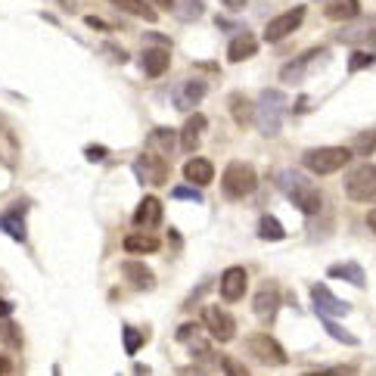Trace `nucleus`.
I'll return each instance as SVG.
<instances>
[{"label": "nucleus", "mask_w": 376, "mask_h": 376, "mask_svg": "<svg viewBox=\"0 0 376 376\" xmlns=\"http://www.w3.org/2000/svg\"><path fill=\"white\" fill-rule=\"evenodd\" d=\"M280 190H283V196L302 212V215H318L320 205H323L320 190L308 181L302 171H283V174H280Z\"/></svg>", "instance_id": "1"}, {"label": "nucleus", "mask_w": 376, "mask_h": 376, "mask_svg": "<svg viewBox=\"0 0 376 376\" xmlns=\"http://www.w3.org/2000/svg\"><path fill=\"white\" fill-rule=\"evenodd\" d=\"M289 113V97L277 88H268L261 90L258 97V106H255V125L264 137H277L283 131V118Z\"/></svg>", "instance_id": "2"}, {"label": "nucleus", "mask_w": 376, "mask_h": 376, "mask_svg": "<svg viewBox=\"0 0 376 376\" xmlns=\"http://www.w3.org/2000/svg\"><path fill=\"white\" fill-rule=\"evenodd\" d=\"M355 150L352 147H314L302 152V165L311 171V174H336L339 168H345L352 162Z\"/></svg>", "instance_id": "3"}, {"label": "nucleus", "mask_w": 376, "mask_h": 376, "mask_svg": "<svg viewBox=\"0 0 376 376\" xmlns=\"http://www.w3.org/2000/svg\"><path fill=\"white\" fill-rule=\"evenodd\" d=\"M255 187H258V174L246 162H230L224 168V174H221V193L227 199H246Z\"/></svg>", "instance_id": "4"}, {"label": "nucleus", "mask_w": 376, "mask_h": 376, "mask_svg": "<svg viewBox=\"0 0 376 376\" xmlns=\"http://www.w3.org/2000/svg\"><path fill=\"white\" fill-rule=\"evenodd\" d=\"M345 196L352 202H376V165H357L345 174Z\"/></svg>", "instance_id": "5"}, {"label": "nucleus", "mask_w": 376, "mask_h": 376, "mask_svg": "<svg viewBox=\"0 0 376 376\" xmlns=\"http://www.w3.org/2000/svg\"><path fill=\"white\" fill-rule=\"evenodd\" d=\"M202 327L209 330V336L215 342H234L236 336V320L227 308L221 305H205L202 308Z\"/></svg>", "instance_id": "6"}, {"label": "nucleus", "mask_w": 376, "mask_h": 376, "mask_svg": "<svg viewBox=\"0 0 376 376\" xmlns=\"http://www.w3.org/2000/svg\"><path fill=\"white\" fill-rule=\"evenodd\" d=\"M333 38H336V44H348V47L376 41V16H355V19L342 22Z\"/></svg>", "instance_id": "7"}, {"label": "nucleus", "mask_w": 376, "mask_h": 376, "mask_svg": "<svg viewBox=\"0 0 376 376\" xmlns=\"http://www.w3.org/2000/svg\"><path fill=\"white\" fill-rule=\"evenodd\" d=\"M131 171L137 174V181H140V184L159 187V184H165V177H168V159H162V156H156V152L143 150L140 156L134 159Z\"/></svg>", "instance_id": "8"}, {"label": "nucleus", "mask_w": 376, "mask_h": 376, "mask_svg": "<svg viewBox=\"0 0 376 376\" xmlns=\"http://www.w3.org/2000/svg\"><path fill=\"white\" fill-rule=\"evenodd\" d=\"M246 348H249L252 357H258L261 364H271V367H283L289 361L283 345L273 336H268V333H252V336L246 339Z\"/></svg>", "instance_id": "9"}, {"label": "nucleus", "mask_w": 376, "mask_h": 376, "mask_svg": "<svg viewBox=\"0 0 376 376\" xmlns=\"http://www.w3.org/2000/svg\"><path fill=\"white\" fill-rule=\"evenodd\" d=\"M302 22H305V6H293V10L273 16V19L264 25V41H268V44H277V41L289 38Z\"/></svg>", "instance_id": "10"}, {"label": "nucleus", "mask_w": 376, "mask_h": 376, "mask_svg": "<svg viewBox=\"0 0 376 376\" xmlns=\"http://www.w3.org/2000/svg\"><path fill=\"white\" fill-rule=\"evenodd\" d=\"M311 305H314V311H318L320 318H345V314L352 311V305H348L345 298L333 296L330 286H323V283L311 286Z\"/></svg>", "instance_id": "11"}, {"label": "nucleus", "mask_w": 376, "mask_h": 376, "mask_svg": "<svg viewBox=\"0 0 376 376\" xmlns=\"http://www.w3.org/2000/svg\"><path fill=\"white\" fill-rule=\"evenodd\" d=\"M318 56H330V50L327 47H311V50H305L302 56L289 59V63L280 68V81L283 84H302L308 68H311V59H318Z\"/></svg>", "instance_id": "12"}, {"label": "nucleus", "mask_w": 376, "mask_h": 376, "mask_svg": "<svg viewBox=\"0 0 376 376\" xmlns=\"http://www.w3.org/2000/svg\"><path fill=\"white\" fill-rule=\"evenodd\" d=\"M218 289L224 302H239L246 296V289H249V273H246V268H239V264L236 268H227L218 280Z\"/></svg>", "instance_id": "13"}, {"label": "nucleus", "mask_w": 376, "mask_h": 376, "mask_svg": "<svg viewBox=\"0 0 376 376\" xmlns=\"http://www.w3.org/2000/svg\"><path fill=\"white\" fill-rule=\"evenodd\" d=\"M205 90H209V84L199 81V78H190V81H181L174 90V109H181V113H190V109H196L205 97Z\"/></svg>", "instance_id": "14"}, {"label": "nucleus", "mask_w": 376, "mask_h": 376, "mask_svg": "<svg viewBox=\"0 0 376 376\" xmlns=\"http://www.w3.org/2000/svg\"><path fill=\"white\" fill-rule=\"evenodd\" d=\"M277 308H280V289H277V283H264L258 293H255V298H252L255 318L273 320V318H277Z\"/></svg>", "instance_id": "15"}, {"label": "nucleus", "mask_w": 376, "mask_h": 376, "mask_svg": "<svg viewBox=\"0 0 376 376\" xmlns=\"http://www.w3.org/2000/svg\"><path fill=\"white\" fill-rule=\"evenodd\" d=\"M122 273H125L127 283H131L134 289H140V293H150V289H156V273H152L143 261H137V258L122 261Z\"/></svg>", "instance_id": "16"}, {"label": "nucleus", "mask_w": 376, "mask_h": 376, "mask_svg": "<svg viewBox=\"0 0 376 376\" xmlns=\"http://www.w3.org/2000/svg\"><path fill=\"white\" fill-rule=\"evenodd\" d=\"M0 230L6 236H13L16 243H25L28 239V230H25V202H16L0 215Z\"/></svg>", "instance_id": "17"}, {"label": "nucleus", "mask_w": 376, "mask_h": 376, "mask_svg": "<svg viewBox=\"0 0 376 376\" xmlns=\"http://www.w3.org/2000/svg\"><path fill=\"white\" fill-rule=\"evenodd\" d=\"M147 150L150 152H156V156L162 159H168L171 152L177 150V131L174 127H152V131L147 134Z\"/></svg>", "instance_id": "18"}, {"label": "nucleus", "mask_w": 376, "mask_h": 376, "mask_svg": "<svg viewBox=\"0 0 376 376\" xmlns=\"http://www.w3.org/2000/svg\"><path fill=\"white\" fill-rule=\"evenodd\" d=\"M209 339L212 336H202L199 323H181L177 327V342L190 348L196 357H209Z\"/></svg>", "instance_id": "19"}, {"label": "nucleus", "mask_w": 376, "mask_h": 376, "mask_svg": "<svg viewBox=\"0 0 376 376\" xmlns=\"http://www.w3.org/2000/svg\"><path fill=\"white\" fill-rule=\"evenodd\" d=\"M205 127H209V118H205L202 113H193L190 118H187V125H184V131L177 134L181 137V150L190 156V152L202 143V134H205Z\"/></svg>", "instance_id": "20"}, {"label": "nucleus", "mask_w": 376, "mask_h": 376, "mask_svg": "<svg viewBox=\"0 0 376 376\" xmlns=\"http://www.w3.org/2000/svg\"><path fill=\"white\" fill-rule=\"evenodd\" d=\"M181 171H184L187 184H193V187H205V184H212V177H215V165L202 156H190L184 162Z\"/></svg>", "instance_id": "21"}, {"label": "nucleus", "mask_w": 376, "mask_h": 376, "mask_svg": "<svg viewBox=\"0 0 376 376\" xmlns=\"http://www.w3.org/2000/svg\"><path fill=\"white\" fill-rule=\"evenodd\" d=\"M131 221H134L137 230L159 227V221H162V202L156 199V196H147V199H140V205H137V212H134Z\"/></svg>", "instance_id": "22"}, {"label": "nucleus", "mask_w": 376, "mask_h": 376, "mask_svg": "<svg viewBox=\"0 0 376 376\" xmlns=\"http://www.w3.org/2000/svg\"><path fill=\"white\" fill-rule=\"evenodd\" d=\"M171 66V56H168V47H147L140 56V68L143 75H150V78H159V75H165Z\"/></svg>", "instance_id": "23"}, {"label": "nucleus", "mask_w": 376, "mask_h": 376, "mask_svg": "<svg viewBox=\"0 0 376 376\" xmlns=\"http://www.w3.org/2000/svg\"><path fill=\"white\" fill-rule=\"evenodd\" d=\"M258 53V38L249 31H239L234 41L227 44V59L230 63H246V59H252Z\"/></svg>", "instance_id": "24"}, {"label": "nucleus", "mask_w": 376, "mask_h": 376, "mask_svg": "<svg viewBox=\"0 0 376 376\" xmlns=\"http://www.w3.org/2000/svg\"><path fill=\"white\" fill-rule=\"evenodd\" d=\"M327 277L333 280H345V283H352L357 289L367 286V273L357 261H342V264H333V268H327Z\"/></svg>", "instance_id": "25"}, {"label": "nucleus", "mask_w": 376, "mask_h": 376, "mask_svg": "<svg viewBox=\"0 0 376 376\" xmlns=\"http://www.w3.org/2000/svg\"><path fill=\"white\" fill-rule=\"evenodd\" d=\"M323 16H327L330 22H348V19H355V16H361V0H327Z\"/></svg>", "instance_id": "26"}, {"label": "nucleus", "mask_w": 376, "mask_h": 376, "mask_svg": "<svg viewBox=\"0 0 376 376\" xmlns=\"http://www.w3.org/2000/svg\"><path fill=\"white\" fill-rule=\"evenodd\" d=\"M159 249H162V243L150 234H127L125 236V252H131V255H150Z\"/></svg>", "instance_id": "27"}, {"label": "nucleus", "mask_w": 376, "mask_h": 376, "mask_svg": "<svg viewBox=\"0 0 376 376\" xmlns=\"http://www.w3.org/2000/svg\"><path fill=\"white\" fill-rule=\"evenodd\" d=\"M109 4H113L115 10L127 13V16H140L143 22H156V19H159V13L152 10L147 0H109Z\"/></svg>", "instance_id": "28"}, {"label": "nucleus", "mask_w": 376, "mask_h": 376, "mask_svg": "<svg viewBox=\"0 0 376 376\" xmlns=\"http://www.w3.org/2000/svg\"><path fill=\"white\" fill-rule=\"evenodd\" d=\"M230 115H234L236 125H249L255 118V106L243 97V93H234V97H230Z\"/></svg>", "instance_id": "29"}, {"label": "nucleus", "mask_w": 376, "mask_h": 376, "mask_svg": "<svg viewBox=\"0 0 376 376\" xmlns=\"http://www.w3.org/2000/svg\"><path fill=\"white\" fill-rule=\"evenodd\" d=\"M258 236L268 239V243H280V239L286 236V230H283V224H280V221L273 218V215H264L258 221Z\"/></svg>", "instance_id": "30"}, {"label": "nucleus", "mask_w": 376, "mask_h": 376, "mask_svg": "<svg viewBox=\"0 0 376 376\" xmlns=\"http://www.w3.org/2000/svg\"><path fill=\"white\" fill-rule=\"evenodd\" d=\"M174 10L181 16V22H196L202 19V0H174Z\"/></svg>", "instance_id": "31"}, {"label": "nucleus", "mask_w": 376, "mask_h": 376, "mask_svg": "<svg viewBox=\"0 0 376 376\" xmlns=\"http://www.w3.org/2000/svg\"><path fill=\"white\" fill-rule=\"evenodd\" d=\"M320 320H323V330H327V333H330V336L336 339V342H342V345H352V348H355L357 342H361V339L355 336V333H348L345 327H339V323L333 320V318H320Z\"/></svg>", "instance_id": "32"}, {"label": "nucleus", "mask_w": 376, "mask_h": 376, "mask_svg": "<svg viewBox=\"0 0 376 376\" xmlns=\"http://www.w3.org/2000/svg\"><path fill=\"white\" fill-rule=\"evenodd\" d=\"M376 63L373 53H367V50H355L352 56H348V75H357L361 68H370Z\"/></svg>", "instance_id": "33"}, {"label": "nucleus", "mask_w": 376, "mask_h": 376, "mask_svg": "<svg viewBox=\"0 0 376 376\" xmlns=\"http://www.w3.org/2000/svg\"><path fill=\"white\" fill-rule=\"evenodd\" d=\"M352 150L357 152V156H373L376 152V131H367V134H357Z\"/></svg>", "instance_id": "34"}, {"label": "nucleus", "mask_w": 376, "mask_h": 376, "mask_svg": "<svg viewBox=\"0 0 376 376\" xmlns=\"http://www.w3.org/2000/svg\"><path fill=\"white\" fill-rule=\"evenodd\" d=\"M122 336H125V352L127 355H137V352H140V345L147 342V339L140 336V330H134V327H125Z\"/></svg>", "instance_id": "35"}, {"label": "nucleus", "mask_w": 376, "mask_h": 376, "mask_svg": "<svg viewBox=\"0 0 376 376\" xmlns=\"http://www.w3.org/2000/svg\"><path fill=\"white\" fill-rule=\"evenodd\" d=\"M0 339L6 342V345H13V348H19L22 345V336H19V327L16 323H10L4 318V323H0Z\"/></svg>", "instance_id": "36"}, {"label": "nucleus", "mask_w": 376, "mask_h": 376, "mask_svg": "<svg viewBox=\"0 0 376 376\" xmlns=\"http://www.w3.org/2000/svg\"><path fill=\"white\" fill-rule=\"evenodd\" d=\"M171 196H174V199L202 202V190H199V187H174V190H171Z\"/></svg>", "instance_id": "37"}, {"label": "nucleus", "mask_w": 376, "mask_h": 376, "mask_svg": "<svg viewBox=\"0 0 376 376\" xmlns=\"http://www.w3.org/2000/svg\"><path fill=\"white\" fill-rule=\"evenodd\" d=\"M103 53L106 56H113V63H127V50L125 47H118V44H113V41H106V44H103Z\"/></svg>", "instance_id": "38"}, {"label": "nucleus", "mask_w": 376, "mask_h": 376, "mask_svg": "<svg viewBox=\"0 0 376 376\" xmlns=\"http://www.w3.org/2000/svg\"><path fill=\"white\" fill-rule=\"evenodd\" d=\"M218 364H221V370H227V373H236V376L249 373V370H246V364H236L230 355H218Z\"/></svg>", "instance_id": "39"}, {"label": "nucleus", "mask_w": 376, "mask_h": 376, "mask_svg": "<svg viewBox=\"0 0 376 376\" xmlns=\"http://www.w3.org/2000/svg\"><path fill=\"white\" fill-rule=\"evenodd\" d=\"M84 156H88L90 162H103L109 152H106V147H88V150H84Z\"/></svg>", "instance_id": "40"}, {"label": "nucleus", "mask_w": 376, "mask_h": 376, "mask_svg": "<svg viewBox=\"0 0 376 376\" xmlns=\"http://www.w3.org/2000/svg\"><path fill=\"white\" fill-rule=\"evenodd\" d=\"M147 41H150L152 47H171V41H168V38H162V34H156V31L147 34Z\"/></svg>", "instance_id": "41"}, {"label": "nucleus", "mask_w": 376, "mask_h": 376, "mask_svg": "<svg viewBox=\"0 0 376 376\" xmlns=\"http://www.w3.org/2000/svg\"><path fill=\"white\" fill-rule=\"evenodd\" d=\"M221 4H224V10L236 13V10H243V6H246V0H221Z\"/></svg>", "instance_id": "42"}, {"label": "nucleus", "mask_w": 376, "mask_h": 376, "mask_svg": "<svg viewBox=\"0 0 376 376\" xmlns=\"http://www.w3.org/2000/svg\"><path fill=\"white\" fill-rule=\"evenodd\" d=\"M10 314H13V305L0 298V320H4V318H10Z\"/></svg>", "instance_id": "43"}, {"label": "nucleus", "mask_w": 376, "mask_h": 376, "mask_svg": "<svg viewBox=\"0 0 376 376\" xmlns=\"http://www.w3.org/2000/svg\"><path fill=\"white\" fill-rule=\"evenodd\" d=\"M152 6H159V10H174V0H152Z\"/></svg>", "instance_id": "44"}, {"label": "nucleus", "mask_w": 376, "mask_h": 376, "mask_svg": "<svg viewBox=\"0 0 376 376\" xmlns=\"http://www.w3.org/2000/svg\"><path fill=\"white\" fill-rule=\"evenodd\" d=\"M367 227H370V230H373V234H376V209L370 212V215H367Z\"/></svg>", "instance_id": "45"}, {"label": "nucleus", "mask_w": 376, "mask_h": 376, "mask_svg": "<svg viewBox=\"0 0 376 376\" xmlns=\"http://www.w3.org/2000/svg\"><path fill=\"white\" fill-rule=\"evenodd\" d=\"M13 367H10V361H6V357H0V373H10Z\"/></svg>", "instance_id": "46"}]
</instances>
